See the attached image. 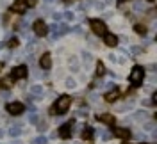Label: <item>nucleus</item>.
<instances>
[{"instance_id":"1","label":"nucleus","mask_w":157,"mask_h":144,"mask_svg":"<svg viewBox=\"0 0 157 144\" xmlns=\"http://www.w3.org/2000/svg\"><path fill=\"white\" fill-rule=\"evenodd\" d=\"M70 105H71V98H70L68 94H63V96H59V100L56 102V105L52 107V112L57 114V116H63L68 110Z\"/></svg>"},{"instance_id":"2","label":"nucleus","mask_w":157,"mask_h":144,"mask_svg":"<svg viewBox=\"0 0 157 144\" xmlns=\"http://www.w3.org/2000/svg\"><path fill=\"white\" fill-rule=\"evenodd\" d=\"M143 78H145V69L143 66H134L132 68V71H130V75H128V82L132 84V86H139V84H143Z\"/></svg>"},{"instance_id":"3","label":"nucleus","mask_w":157,"mask_h":144,"mask_svg":"<svg viewBox=\"0 0 157 144\" xmlns=\"http://www.w3.org/2000/svg\"><path fill=\"white\" fill-rule=\"evenodd\" d=\"M89 27H91V30H93L97 36H104V34L107 32V27H105V23H104L102 20H91V21H89Z\"/></svg>"},{"instance_id":"4","label":"nucleus","mask_w":157,"mask_h":144,"mask_svg":"<svg viewBox=\"0 0 157 144\" xmlns=\"http://www.w3.org/2000/svg\"><path fill=\"white\" fill-rule=\"evenodd\" d=\"M32 29H34V34L39 36V38H43V36L48 34V27H47V23H45L43 20H36L34 25H32Z\"/></svg>"},{"instance_id":"5","label":"nucleus","mask_w":157,"mask_h":144,"mask_svg":"<svg viewBox=\"0 0 157 144\" xmlns=\"http://www.w3.org/2000/svg\"><path fill=\"white\" fill-rule=\"evenodd\" d=\"M7 112L9 114H13V116H20L23 110H25V105L23 103H20V102H13V103H7Z\"/></svg>"},{"instance_id":"6","label":"nucleus","mask_w":157,"mask_h":144,"mask_svg":"<svg viewBox=\"0 0 157 144\" xmlns=\"http://www.w3.org/2000/svg\"><path fill=\"white\" fill-rule=\"evenodd\" d=\"M27 77V66H16L11 69V78L13 80H20V78Z\"/></svg>"},{"instance_id":"7","label":"nucleus","mask_w":157,"mask_h":144,"mask_svg":"<svg viewBox=\"0 0 157 144\" xmlns=\"http://www.w3.org/2000/svg\"><path fill=\"white\" fill-rule=\"evenodd\" d=\"M71 126H73V121L64 123V125L59 128V132H57L59 137H61V139H70V137H71V132H73V128H71Z\"/></svg>"},{"instance_id":"8","label":"nucleus","mask_w":157,"mask_h":144,"mask_svg":"<svg viewBox=\"0 0 157 144\" xmlns=\"http://www.w3.org/2000/svg\"><path fill=\"white\" fill-rule=\"evenodd\" d=\"M98 121H102V123H105V125L113 126L114 125V114H109V112H104V114H98L97 116Z\"/></svg>"},{"instance_id":"9","label":"nucleus","mask_w":157,"mask_h":144,"mask_svg":"<svg viewBox=\"0 0 157 144\" xmlns=\"http://www.w3.org/2000/svg\"><path fill=\"white\" fill-rule=\"evenodd\" d=\"M39 66L43 68V69H50V68H52V57H50L48 52H45V54L41 55V59H39Z\"/></svg>"},{"instance_id":"10","label":"nucleus","mask_w":157,"mask_h":144,"mask_svg":"<svg viewBox=\"0 0 157 144\" xmlns=\"http://www.w3.org/2000/svg\"><path fill=\"white\" fill-rule=\"evenodd\" d=\"M11 11H14V13H18V14H23V13L27 11V6H25L23 0H14V4L11 6Z\"/></svg>"},{"instance_id":"11","label":"nucleus","mask_w":157,"mask_h":144,"mask_svg":"<svg viewBox=\"0 0 157 144\" xmlns=\"http://www.w3.org/2000/svg\"><path fill=\"white\" fill-rule=\"evenodd\" d=\"M104 43H105L107 46H116V45H118V38L114 36V34L105 32V34H104Z\"/></svg>"},{"instance_id":"12","label":"nucleus","mask_w":157,"mask_h":144,"mask_svg":"<svg viewBox=\"0 0 157 144\" xmlns=\"http://www.w3.org/2000/svg\"><path fill=\"white\" fill-rule=\"evenodd\" d=\"M114 135L120 137V139H125V141H127L128 137H130V130H128V128H116V130H114Z\"/></svg>"},{"instance_id":"13","label":"nucleus","mask_w":157,"mask_h":144,"mask_svg":"<svg viewBox=\"0 0 157 144\" xmlns=\"http://www.w3.org/2000/svg\"><path fill=\"white\" fill-rule=\"evenodd\" d=\"M118 96H120V91H116V89H114V91H111V93H107V94L104 96V98H105V102H109V103H113V102H116V100H118Z\"/></svg>"},{"instance_id":"14","label":"nucleus","mask_w":157,"mask_h":144,"mask_svg":"<svg viewBox=\"0 0 157 144\" xmlns=\"http://www.w3.org/2000/svg\"><path fill=\"white\" fill-rule=\"evenodd\" d=\"M82 139H84V141H91V139H93V128H91V126H84V130H82Z\"/></svg>"},{"instance_id":"15","label":"nucleus","mask_w":157,"mask_h":144,"mask_svg":"<svg viewBox=\"0 0 157 144\" xmlns=\"http://www.w3.org/2000/svg\"><path fill=\"white\" fill-rule=\"evenodd\" d=\"M0 87L2 89H11L13 87V78H0Z\"/></svg>"},{"instance_id":"16","label":"nucleus","mask_w":157,"mask_h":144,"mask_svg":"<svg viewBox=\"0 0 157 144\" xmlns=\"http://www.w3.org/2000/svg\"><path fill=\"white\" fill-rule=\"evenodd\" d=\"M104 75H105V66L102 62H98L97 64V77H104Z\"/></svg>"},{"instance_id":"17","label":"nucleus","mask_w":157,"mask_h":144,"mask_svg":"<svg viewBox=\"0 0 157 144\" xmlns=\"http://www.w3.org/2000/svg\"><path fill=\"white\" fill-rule=\"evenodd\" d=\"M134 29H136L137 34H143V36L147 34V27H145V25H141V23H137V25L134 27Z\"/></svg>"},{"instance_id":"18","label":"nucleus","mask_w":157,"mask_h":144,"mask_svg":"<svg viewBox=\"0 0 157 144\" xmlns=\"http://www.w3.org/2000/svg\"><path fill=\"white\" fill-rule=\"evenodd\" d=\"M30 93H32V94H41V93H43V87L41 86H32L30 87Z\"/></svg>"},{"instance_id":"19","label":"nucleus","mask_w":157,"mask_h":144,"mask_svg":"<svg viewBox=\"0 0 157 144\" xmlns=\"http://www.w3.org/2000/svg\"><path fill=\"white\" fill-rule=\"evenodd\" d=\"M7 46H9V48H16V46H18V39H16V38H11L9 41H7Z\"/></svg>"},{"instance_id":"20","label":"nucleus","mask_w":157,"mask_h":144,"mask_svg":"<svg viewBox=\"0 0 157 144\" xmlns=\"http://www.w3.org/2000/svg\"><path fill=\"white\" fill-rule=\"evenodd\" d=\"M20 134H21V130H20V128H11V130H9L11 137H18Z\"/></svg>"},{"instance_id":"21","label":"nucleus","mask_w":157,"mask_h":144,"mask_svg":"<svg viewBox=\"0 0 157 144\" xmlns=\"http://www.w3.org/2000/svg\"><path fill=\"white\" fill-rule=\"evenodd\" d=\"M45 142H47V137H38L34 141V144H45Z\"/></svg>"},{"instance_id":"22","label":"nucleus","mask_w":157,"mask_h":144,"mask_svg":"<svg viewBox=\"0 0 157 144\" xmlns=\"http://www.w3.org/2000/svg\"><path fill=\"white\" fill-rule=\"evenodd\" d=\"M23 2H25L27 7H34V6H36V0H23Z\"/></svg>"},{"instance_id":"23","label":"nucleus","mask_w":157,"mask_h":144,"mask_svg":"<svg viewBox=\"0 0 157 144\" xmlns=\"http://www.w3.org/2000/svg\"><path fill=\"white\" fill-rule=\"evenodd\" d=\"M64 14H66V18L68 20H73V13H64Z\"/></svg>"},{"instance_id":"24","label":"nucleus","mask_w":157,"mask_h":144,"mask_svg":"<svg viewBox=\"0 0 157 144\" xmlns=\"http://www.w3.org/2000/svg\"><path fill=\"white\" fill-rule=\"evenodd\" d=\"M2 68H4V62H0V69H2Z\"/></svg>"},{"instance_id":"25","label":"nucleus","mask_w":157,"mask_h":144,"mask_svg":"<svg viewBox=\"0 0 157 144\" xmlns=\"http://www.w3.org/2000/svg\"><path fill=\"white\" fill-rule=\"evenodd\" d=\"M13 144H20V141H14V142H13Z\"/></svg>"},{"instance_id":"26","label":"nucleus","mask_w":157,"mask_h":144,"mask_svg":"<svg viewBox=\"0 0 157 144\" xmlns=\"http://www.w3.org/2000/svg\"><path fill=\"white\" fill-rule=\"evenodd\" d=\"M64 2H73V0H64Z\"/></svg>"},{"instance_id":"27","label":"nucleus","mask_w":157,"mask_h":144,"mask_svg":"<svg viewBox=\"0 0 157 144\" xmlns=\"http://www.w3.org/2000/svg\"><path fill=\"white\" fill-rule=\"evenodd\" d=\"M148 2H154V0H148Z\"/></svg>"},{"instance_id":"28","label":"nucleus","mask_w":157,"mask_h":144,"mask_svg":"<svg viewBox=\"0 0 157 144\" xmlns=\"http://www.w3.org/2000/svg\"><path fill=\"white\" fill-rule=\"evenodd\" d=\"M141 144H147V142H141Z\"/></svg>"}]
</instances>
